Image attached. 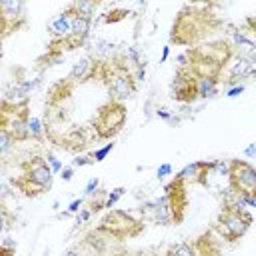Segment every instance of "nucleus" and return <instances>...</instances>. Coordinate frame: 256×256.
Listing matches in <instances>:
<instances>
[{
    "mask_svg": "<svg viewBox=\"0 0 256 256\" xmlns=\"http://www.w3.org/2000/svg\"><path fill=\"white\" fill-rule=\"evenodd\" d=\"M90 216H92V212H90V210H82V212L78 214V222L82 224V222H86V220H88Z\"/></svg>",
    "mask_w": 256,
    "mask_h": 256,
    "instance_id": "2f4dec72",
    "label": "nucleus"
},
{
    "mask_svg": "<svg viewBox=\"0 0 256 256\" xmlns=\"http://www.w3.org/2000/svg\"><path fill=\"white\" fill-rule=\"evenodd\" d=\"M168 56H170V46H166V48H164V50H162V58H160V62H162V64H164V62H166V60H168Z\"/></svg>",
    "mask_w": 256,
    "mask_h": 256,
    "instance_id": "72a5a7b5",
    "label": "nucleus"
},
{
    "mask_svg": "<svg viewBox=\"0 0 256 256\" xmlns=\"http://www.w3.org/2000/svg\"><path fill=\"white\" fill-rule=\"evenodd\" d=\"M142 230H144V224L140 220H136L132 214L124 212V210H110L98 226V232H104V234H108L110 238H116V240L136 238Z\"/></svg>",
    "mask_w": 256,
    "mask_h": 256,
    "instance_id": "0eeeda50",
    "label": "nucleus"
},
{
    "mask_svg": "<svg viewBox=\"0 0 256 256\" xmlns=\"http://www.w3.org/2000/svg\"><path fill=\"white\" fill-rule=\"evenodd\" d=\"M154 208V220L160 226H172L180 224L186 218L188 212V192H186V182L182 178H174L166 188L164 196L152 204Z\"/></svg>",
    "mask_w": 256,
    "mask_h": 256,
    "instance_id": "f03ea898",
    "label": "nucleus"
},
{
    "mask_svg": "<svg viewBox=\"0 0 256 256\" xmlns=\"http://www.w3.org/2000/svg\"><path fill=\"white\" fill-rule=\"evenodd\" d=\"M222 22L210 12L208 4H186L174 20L170 40L178 46H192L220 30Z\"/></svg>",
    "mask_w": 256,
    "mask_h": 256,
    "instance_id": "f257e3e1",
    "label": "nucleus"
},
{
    "mask_svg": "<svg viewBox=\"0 0 256 256\" xmlns=\"http://www.w3.org/2000/svg\"><path fill=\"white\" fill-rule=\"evenodd\" d=\"M64 256H86V252H84V244H82V246H76V248H70Z\"/></svg>",
    "mask_w": 256,
    "mask_h": 256,
    "instance_id": "c85d7f7f",
    "label": "nucleus"
},
{
    "mask_svg": "<svg viewBox=\"0 0 256 256\" xmlns=\"http://www.w3.org/2000/svg\"><path fill=\"white\" fill-rule=\"evenodd\" d=\"M100 70H102V62L100 60H94V58H82L78 60L70 74H68V80L72 84H78V82H88L96 76H100Z\"/></svg>",
    "mask_w": 256,
    "mask_h": 256,
    "instance_id": "9d476101",
    "label": "nucleus"
},
{
    "mask_svg": "<svg viewBox=\"0 0 256 256\" xmlns=\"http://www.w3.org/2000/svg\"><path fill=\"white\" fill-rule=\"evenodd\" d=\"M50 32L54 40H66L72 32V12L70 8H66L52 24H50Z\"/></svg>",
    "mask_w": 256,
    "mask_h": 256,
    "instance_id": "4468645a",
    "label": "nucleus"
},
{
    "mask_svg": "<svg viewBox=\"0 0 256 256\" xmlns=\"http://www.w3.org/2000/svg\"><path fill=\"white\" fill-rule=\"evenodd\" d=\"M216 170V162H192L188 166L182 168V172L178 174V178H182L184 182H194V184H208V174Z\"/></svg>",
    "mask_w": 256,
    "mask_h": 256,
    "instance_id": "9b49d317",
    "label": "nucleus"
},
{
    "mask_svg": "<svg viewBox=\"0 0 256 256\" xmlns=\"http://www.w3.org/2000/svg\"><path fill=\"white\" fill-rule=\"evenodd\" d=\"M128 64L126 56H114L102 62L100 78L110 92V100L124 102L136 92V76Z\"/></svg>",
    "mask_w": 256,
    "mask_h": 256,
    "instance_id": "7ed1b4c3",
    "label": "nucleus"
},
{
    "mask_svg": "<svg viewBox=\"0 0 256 256\" xmlns=\"http://www.w3.org/2000/svg\"><path fill=\"white\" fill-rule=\"evenodd\" d=\"M170 256H196L194 252V246L188 244V242H180V244H174L170 250Z\"/></svg>",
    "mask_w": 256,
    "mask_h": 256,
    "instance_id": "6ab92c4d",
    "label": "nucleus"
},
{
    "mask_svg": "<svg viewBox=\"0 0 256 256\" xmlns=\"http://www.w3.org/2000/svg\"><path fill=\"white\" fill-rule=\"evenodd\" d=\"M244 92V84H238V86H232L228 92H226V96L228 98H236V96H240Z\"/></svg>",
    "mask_w": 256,
    "mask_h": 256,
    "instance_id": "bb28decb",
    "label": "nucleus"
},
{
    "mask_svg": "<svg viewBox=\"0 0 256 256\" xmlns=\"http://www.w3.org/2000/svg\"><path fill=\"white\" fill-rule=\"evenodd\" d=\"M114 150V142H110V144H106L104 148H98L94 154H92V158H94V162H102V160H106V156L110 154Z\"/></svg>",
    "mask_w": 256,
    "mask_h": 256,
    "instance_id": "4be33fe9",
    "label": "nucleus"
},
{
    "mask_svg": "<svg viewBox=\"0 0 256 256\" xmlns=\"http://www.w3.org/2000/svg\"><path fill=\"white\" fill-rule=\"evenodd\" d=\"M244 154H246V156H254V154H256V144H250Z\"/></svg>",
    "mask_w": 256,
    "mask_h": 256,
    "instance_id": "f704fd0d",
    "label": "nucleus"
},
{
    "mask_svg": "<svg viewBox=\"0 0 256 256\" xmlns=\"http://www.w3.org/2000/svg\"><path fill=\"white\" fill-rule=\"evenodd\" d=\"M172 174V166L170 164H162L160 168H158V178H166V176H170Z\"/></svg>",
    "mask_w": 256,
    "mask_h": 256,
    "instance_id": "cd10ccee",
    "label": "nucleus"
},
{
    "mask_svg": "<svg viewBox=\"0 0 256 256\" xmlns=\"http://www.w3.org/2000/svg\"><path fill=\"white\" fill-rule=\"evenodd\" d=\"M14 252H16V246H12V248H8V244L2 246V256H12Z\"/></svg>",
    "mask_w": 256,
    "mask_h": 256,
    "instance_id": "473e14b6",
    "label": "nucleus"
},
{
    "mask_svg": "<svg viewBox=\"0 0 256 256\" xmlns=\"http://www.w3.org/2000/svg\"><path fill=\"white\" fill-rule=\"evenodd\" d=\"M230 192L234 196L256 198V168L248 160H230Z\"/></svg>",
    "mask_w": 256,
    "mask_h": 256,
    "instance_id": "6e6552de",
    "label": "nucleus"
},
{
    "mask_svg": "<svg viewBox=\"0 0 256 256\" xmlns=\"http://www.w3.org/2000/svg\"><path fill=\"white\" fill-rule=\"evenodd\" d=\"M70 8L80 14V16H86V18H92L96 14V10L100 8V2H88V0H76L70 4Z\"/></svg>",
    "mask_w": 256,
    "mask_h": 256,
    "instance_id": "f3484780",
    "label": "nucleus"
},
{
    "mask_svg": "<svg viewBox=\"0 0 256 256\" xmlns=\"http://www.w3.org/2000/svg\"><path fill=\"white\" fill-rule=\"evenodd\" d=\"M48 164H50V168H52V172H62L64 168H62V164H60V160L54 156V154H48Z\"/></svg>",
    "mask_w": 256,
    "mask_h": 256,
    "instance_id": "b1692460",
    "label": "nucleus"
},
{
    "mask_svg": "<svg viewBox=\"0 0 256 256\" xmlns=\"http://www.w3.org/2000/svg\"><path fill=\"white\" fill-rule=\"evenodd\" d=\"M232 50H234V54L248 58L250 62H256V42L250 34L234 30L232 32Z\"/></svg>",
    "mask_w": 256,
    "mask_h": 256,
    "instance_id": "f8f14e48",
    "label": "nucleus"
},
{
    "mask_svg": "<svg viewBox=\"0 0 256 256\" xmlns=\"http://www.w3.org/2000/svg\"><path fill=\"white\" fill-rule=\"evenodd\" d=\"M28 132H30V138H34V140H40L42 138V134H44V128H42V120L40 118H30L28 120Z\"/></svg>",
    "mask_w": 256,
    "mask_h": 256,
    "instance_id": "aec40b11",
    "label": "nucleus"
},
{
    "mask_svg": "<svg viewBox=\"0 0 256 256\" xmlns=\"http://www.w3.org/2000/svg\"><path fill=\"white\" fill-rule=\"evenodd\" d=\"M126 106L124 102L118 100H108L106 104H102L92 120V128L96 132L98 138L102 140H112L114 136H118L126 124Z\"/></svg>",
    "mask_w": 256,
    "mask_h": 256,
    "instance_id": "423d86ee",
    "label": "nucleus"
},
{
    "mask_svg": "<svg viewBox=\"0 0 256 256\" xmlns=\"http://www.w3.org/2000/svg\"><path fill=\"white\" fill-rule=\"evenodd\" d=\"M14 144H16V140H14V136L10 134V130H8V128H0V154L6 156L8 150H10Z\"/></svg>",
    "mask_w": 256,
    "mask_h": 256,
    "instance_id": "a211bd4d",
    "label": "nucleus"
},
{
    "mask_svg": "<svg viewBox=\"0 0 256 256\" xmlns=\"http://www.w3.org/2000/svg\"><path fill=\"white\" fill-rule=\"evenodd\" d=\"M72 176H74V168H64V170L60 172V178H62L64 182H70Z\"/></svg>",
    "mask_w": 256,
    "mask_h": 256,
    "instance_id": "7c9ffc66",
    "label": "nucleus"
},
{
    "mask_svg": "<svg viewBox=\"0 0 256 256\" xmlns=\"http://www.w3.org/2000/svg\"><path fill=\"white\" fill-rule=\"evenodd\" d=\"M252 66H254V62H250L248 58H242V56L234 54L232 60H230L228 66H226V72H228L230 82H234V80H242V78L250 76V74H252Z\"/></svg>",
    "mask_w": 256,
    "mask_h": 256,
    "instance_id": "ddd939ff",
    "label": "nucleus"
},
{
    "mask_svg": "<svg viewBox=\"0 0 256 256\" xmlns=\"http://www.w3.org/2000/svg\"><path fill=\"white\" fill-rule=\"evenodd\" d=\"M170 92L176 102L190 104V102L198 100V78L188 68H180L172 78Z\"/></svg>",
    "mask_w": 256,
    "mask_h": 256,
    "instance_id": "1a4fd4ad",
    "label": "nucleus"
},
{
    "mask_svg": "<svg viewBox=\"0 0 256 256\" xmlns=\"http://www.w3.org/2000/svg\"><path fill=\"white\" fill-rule=\"evenodd\" d=\"M158 116L164 118V120H170V112L168 110H158Z\"/></svg>",
    "mask_w": 256,
    "mask_h": 256,
    "instance_id": "c9c22d12",
    "label": "nucleus"
},
{
    "mask_svg": "<svg viewBox=\"0 0 256 256\" xmlns=\"http://www.w3.org/2000/svg\"><path fill=\"white\" fill-rule=\"evenodd\" d=\"M164 256H170V252H166V254H164Z\"/></svg>",
    "mask_w": 256,
    "mask_h": 256,
    "instance_id": "e433bc0d",
    "label": "nucleus"
},
{
    "mask_svg": "<svg viewBox=\"0 0 256 256\" xmlns=\"http://www.w3.org/2000/svg\"><path fill=\"white\" fill-rule=\"evenodd\" d=\"M98 186H100V180H98V178H92V180L86 184V190H84L86 196H92V194L98 190Z\"/></svg>",
    "mask_w": 256,
    "mask_h": 256,
    "instance_id": "393cba45",
    "label": "nucleus"
},
{
    "mask_svg": "<svg viewBox=\"0 0 256 256\" xmlns=\"http://www.w3.org/2000/svg\"><path fill=\"white\" fill-rule=\"evenodd\" d=\"M192 246H194L196 256H220V248H218V244L210 238V232H206L204 236L196 238V240L192 242Z\"/></svg>",
    "mask_w": 256,
    "mask_h": 256,
    "instance_id": "2eb2a0df",
    "label": "nucleus"
},
{
    "mask_svg": "<svg viewBox=\"0 0 256 256\" xmlns=\"http://www.w3.org/2000/svg\"><path fill=\"white\" fill-rule=\"evenodd\" d=\"M82 202H84L82 198H76V200H74V202H72V204L68 206V214H76V212L80 210V206H82Z\"/></svg>",
    "mask_w": 256,
    "mask_h": 256,
    "instance_id": "c756f323",
    "label": "nucleus"
},
{
    "mask_svg": "<svg viewBox=\"0 0 256 256\" xmlns=\"http://www.w3.org/2000/svg\"><path fill=\"white\" fill-rule=\"evenodd\" d=\"M126 16H128V12H126V10H112V12H108V14H106L104 22H106V24H112V22H120V20H124Z\"/></svg>",
    "mask_w": 256,
    "mask_h": 256,
    "instance_id": "5701e85b",
    "label": "nucleus"
},
{
    "mask_svg": "<svg viewBox=\"0 0 256 256\" xmlns=\"http://www.w3.org/2000/svg\"><path fill=\"white\" fill-rule=\"evenodd\" d=\"M52 168L50 164L40 158L34 156L30 160H26L22 164V174L18 178L12 180V184L28 198H38L44 192H48L52 188Z\"/></svg>",
    "mask_w": 256,
    "mask_h": 256,
    "instance_id": "20e7f679",
    "label": "nucleus"
},
{
    "mask_svg": "<svg viewBox=\"0 0 256 256\" xmlns=\"http://www.w3.org/2000/svg\"><path fill=\"white\" fill-rule=\"evenodd\" d=\"M92 162H94V158H90V156H76L72 160L74 166H86V164H92Z\"/></svg>",
    "mask_w": 256,
    "mask_h": 256,
    "instance_id": "a878e982",
    "label": "nucleus"
},
{
    "mask_svg": "<svg viewBox=\"0 0 256 256\" xmlns=\"http://www.w3.org/2000/svg\"><path fill=\"white\" fill-rule=\"evenodd\" d=\"M220 80L214 78H198V98H212L218 94Z\"/></svg>",
    "mask_w": 256,
    "mask_h": 256,
    "instance_id": "dca6fc26",
    "label": "nucleus"
},
{
    "mask_svg": "<svg viewBox=\"0 0 256 256\" xmlns=\"http://www.w3.org/2000/svg\"><path fill=\"white\" fill-rule=\"evenodd\" d=\"M124 192H126V188H122V186H118V188H114L110 194H108V198H106V208H110L112 210V206L124 196Z\"/></svg>",
    "mask_w": 256,
    "mask_h": 256,
    "instance_id": "412c9836",
    "label": "nucleus"
},
{
    "mask_svg": "<svg viewBox=\"0 0 256 256\" xmlns=\"http://www.w3.org/2000/svg\"><path fill=\"white\" fill-rule=\"evenodd\" d=\"M252 214L246 208L234 206V204H226L222 208V212L216 218L214 230L226 240V242H238L252 226Z\"/></svg>",
    "mask_w": 256,
    "mask_h": 256,
    "instance_id": "39448f33",
    "label": "nucleus"
}]
</instances>
